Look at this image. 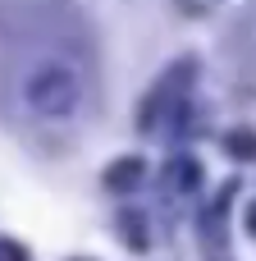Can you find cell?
Wrapping results in <instances>:
<instances>
[{"mask_svg":"<svg viewBox=\"0 0 256 261\" xmlns=\"http://www.w3.org/2000/svg\"><path fill=\"white\" fill-rule=\"evenodd\" d=\"M137 179H142V161H133V156H128V161H119V165L105 174V184H110V188H133Z\"/></svg>","mask_w":256,"mask_h":261,"instance_id":"obj_2","label":"cell"},{"mask_svg":"<svg viewBox=\"0 0 256 261\" xmlns=\"http://www.w3.org/2000/svg\"><path fill=\"white\" fill-rule=\"evenodd\" d=\"M229 147H234V151H238V156H252V151H256V142H252V138H243V133H238V138H234V142H229Z\"/></svg>","mask_w":256,"mask_h":261,"instance_id":"obj_3","label":"cell"},{"mask_svg":"<svg viewBox=\"0 0 256 261\" xmlns=\"http://www.w3.org/2000/svg\"><path fill=\"white\" fill-rule=\"evenodd\" d=\"M0 261H23V252H18L14 243H0Z\"/></svg>","mask_w":256,"mask_h":261,"instance_id":"obj_4","label":"cell"},{"mask_svg":"<svg viewBox=\"0 0 256 261\" xmlns=\"http://www.w3.org/2000/svg\"><path fill=\"white\" fill-rule=\"evenodd\" d=\"M18 101L41 124H69L87 106V78L69 60H37L18 78Z\"/></svg>","mask_w":256,"mask_h":261,"instance_id":"obj_1","label":"cell"}]
</instances>
